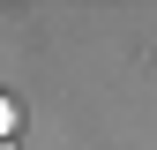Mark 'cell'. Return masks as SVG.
Wrapping results in <instances>:
<instances>
[{
	"mask_svg": "<svg viewBox=\"0 0 157 150\" xmlns=\"http://www.w3.org/2000/svg\"><path fill=\"white\" fill-rule=\"evenodd\" d=\"M0 128H8V105H0Z\"/></svg>",
	"mask_w": 157,
	"mask_h": 150,
	"instance_id": "1",
	"label": "cell"
},
{
	"mask_svg": "<svg viewBox=\"0 0 157 150\" xmlns=\"http://www.w3.org/2000/svg\"><path fill=\"white\" fill-rule=\"evenodd\" d=\"M0 150H15V143H0Z\"/></svg>",
	"mask_w": 157,
	"mask_h": 150,
	"instance_id": "2",
	"label": "cell"
}]
</instances>
